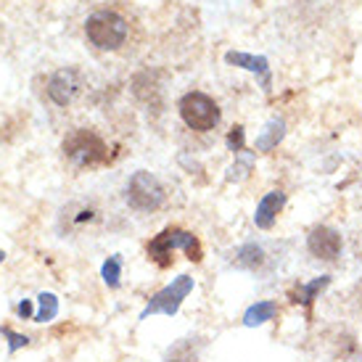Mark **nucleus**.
Masks as SVG:
<instances>
[{
  "mask_svg": "<svg viewBox=\"0 0 362 362\" xmlns=\"http://www.w3.org/2000/svg\"><path fill=\"white\" fill-rule=\"evenodd\" d=\"M61 148H64V156L74 164V167H80V170H90V167H101L109 161V146L103 143V138L98 132L88 130V127H77V130H71L64 143H61Z\"/></svg>",
  "mask_w": 362,
  "mask_h": 362,
  "instance_id": "f257e3e1",
  "label": "nucleus"
},
{
  "mask_svg": "<svg viewBox=\"0 0 362 362\" xmlns=\"http://www.w3.org/2000/svg\"><path fill=\"white\" fill-rule=\"evenodd\" d=\"M127 32H130V24L117 11H95L85 21L88 40L101 51H117L122 42L127 40Z\"/></svg>",
  "mask_w": 362,
  "mask_h": 362,
  "instance_id": "f03ea898",
  "label": "nucleus"
},
{
  "mask_svg": "<svg viewBox=\"0 0 362 362\" xmlns=\"http://www.w3.org/2000/svg\"><path fill=\"white\" fill-rule=\"evenodd\" d=\"M175 249H182L191 262H202V243H199V238L193 233L182 230V228H167L159 235H153V241L148 243V257L159 267H167L172 262L170 257Z\"/></svg>",
  "mask_w": 362,
  "mask_h": 362,
  "instance_id": "7ed1b4c3",
  "label": "nucleus"
},
{
  "mask_svg": "<svg viewBox=\"0 0 362 362\" xmlns=\"http://www.w3.org/2000/svg\"><path fill=\"white\" fill-rule=\"evenodd\" d=\"M177 109H180L182 122L196 132L214 130V127L220 124V117H222L217 101L202 90L185 93V95L180 98V103H177Z\"/></svg>",
  "mask_w": 362,
  "mask_h": 362,
  "instance_id": "20e7f679",
  "label": "nucleus"
},
{
  "mask_svg": "<svg viewBox=\"0 0 362 362\" xmlns=\"http://www.w3.org/2000/svg\"><path fill=\"white\" fill-rule=\"evenodd\" d=\"M167 199V191L151 172H135L127 182V204L135 211H156Z\"/></svg>",
  "mask_w": 362,
  "mask_h": 362,
  "instance_id": "39448f33",
  "label": "nucleus"
},
{
  "mask_svg": "<svg viewBox=\"0 0 362 362\" xmlns=\"http://www.w3.org/2000/svg\"><path fill=\"white\" fill-rule=\"evenodd\" d=\"M193 291V278L191 275H180V278H175L170 286H164L161 291H156L148 299L146 304V310L141 312V320H148L151 315H177L180 310L182 299H188V293Z\"/></svg>",
  "mask_w": 362,
  "mask_h": 362,
  "instance_id": "423d86ee",
  "label": "nucleus"
},
{
  "mask_svg": "<svg viewBox=\"0 0 362 362\" xmlns=\"http://www.w3.org/2000/svg\"><path fill=\"white\" fill-rule=\"evenodd\" d=\"M307 249H310V254L315 259L336 262L341 257V249H344L341 233L336 230V228H331V225H317L307 235Z\"/></svg>",
  "mask_w": 362,
  "mask_h": 362,
  "instance_id": "0eeeda50",
  "label": "nucleus"
},
{
  "mask_svg": "<svg viewBox=\"0 0 362 362\" xmlns=\"http://www.w3.org/2000/svg\"><path fill=\"white\" fill-rule=\"evenodd\" d=\"M82 90V77L77 69H61L56 71L48 82V98L56 106H69Z\"/></svg>",
  "mask_w": 362,
  "mask_h": 362,
  "instance_id": "6e6552de",
  "label": "nucleus"
},
{
  "mask_svg": "<svg viewBox=\"0 0 362 362\" xmlns=\"http://www.w3.org/2000/svg\"><path fill=\"white\" fill-rule=\"evenodd\" d=\"M286 206V193L283 191H270L259 204H257V211H254V222H257V228L262 230H270L275 220H278V214L283 211Z\"/></svg>",
  "mask_w": 362,
  "mask_h": 362,
  "instance_id": "1a4fd4ad",
  "label": "nucleus"
},
{
  "mask_svg": "<svg viewBox=\"0 0 362 362\" xmlns=\"http://www.w3.org/2000/svg\"><path fill=\"white\" fill-rule=\"evenodd\" d=\"M278 317V302H257L252 304L246 315H243V325L246 328H257V325H264V322H270Z\"/></svg>",
  "mask_w": 362,
  "mask_h": 362,
  "instance_id": "9d476101",
  "label": "nucleus"
},
{
  "mask_svg": "<svg viewBox=\"0 0 362 362\" xmlns=\"http://www.w3.org/2000/svg\"><path fill=\"white\" fill-rule=\"evenodd\" d=\"M225 61H228V64H235V66H243V69L254 71V74H262L264 90H270V69H267V61L264 59H254L249 53H228Z\"/></svg>",
  "mask_w": 362,
  "mask_h": 362,
  "instance_id": "9b49d317",
  "label": "nucleus"
},
{
  "mask_svg": "<svg viewBox=\"0 0 362 362\" xmlns=\"http://www.w3.org/2000/svg\"><path fill=\"white\" fill-rule=\"evenodd\" d=\"M202 349V339H180V341L172 346L164 362H196Z\"/></svg>",
  "mask_w": 362,
  "mask_h": 362,
  "instance_id": "f8f14e48",
  "label": "nucleus"
},
{
  "mask_svg": "<svg viewBox=\"0 0 362 362\" xmlns=\"http://www.w3.org/2000/svg\"><path fill=\"white\" fill-rule=\"evenodd\" d=\"M235 264L243 267V270H262L264 264V249L257 246V243H246L235 252Z\"/></svg>",
  "mask_w": 362,
  "mask_h": 362,
  "instance_id": "ddd939ff",
  "label": "nucleus"
},
{
  "mask_svg": "<svg viewBox=\"0 0 362 362\" xmlns=\"http://www.w3.org/2000/svg\"><path fill=\"white\" fill-rule=\"evenodd\" d=\"M283 135H286V122L272 119L270 124H267V130L257 138V151H272V148L283 141Z\"/></svg>",
  "mask_w": 362,
  "mask_h": 362,
  "instance_id": "4468645a",
  "label": "nucleus"
},
{
  "mask_svg": "<svg viewBox=\"0 0 362 362\" xmlns=\"http://www.w3.org/2000/svg\"><path fill=\"white\" fill-rule=\"evenodd\" d=\"M328 286H331V278H328V275H320V278H315V281L307 283V286H299V291H296V299H293V302L304 304V307L310 310L312 302L317 299V293H322Z\"/></svg>",
  "mask_w": 362,
  "mask_h": 362,
  "instance_id": "2eb2a0df",
  "label": "nucleus"
},
{
  "mask_svg": "<svg viewBox=\"0 0 362 362\" xmlns=\"http://www.w3.org/2000/svg\"><path fill=\"white\" fill-rule=\"evenodd\" d=\"M37 302H40V310H37V315L32 317L35 322H48L59 315V299H56V293L42 291L40 296H37Z\"/></svg>",
  "mask_w": 362,
  "mask_h": 362,
  "instance_id": "dca6fc26",
  "label": "nucleus"
},
{
  "mask_svg": "<svg viewBox=\"0 0 362 362\" xmlns=\"http://www.w3.org/2000/svg\"><path fill=\"white\" fill-rule=\"evenodd\" d=\"M119 275H122V259L119 257H109L101 267L103 283H106L109 288H117V286H119Z\"/></svg>",
  "mask_w": 362,
  "mask_h": 362,
  "instance_id": "f3484780",
  "label": "nucleus"
},
{
  "mask_svg": "<svg viewBox=\"0 0 362 362\" xmlns=\"http://www.w3.org/2000/svg\"><path fill=\"white\" fill-rule=\"evenodd\" d=\"M0 333H3L6 339H8V352L11 354L19 352L21 346H30V339H27V336H21V333H13L8 328V325H3V328H0Z\"/></svg>",
  "mask_w": 362,
  "mask_h": 362,
  "instance_id": "a211bd4d",
  "label": "nucleus"
},
{
  "mask_svg": "<svg viewBox=\"0 0 362 362\" xmlns=\"http://www.w3.org/2000/svg\"><path fill=\"white\" fill-rule=\"evenodd\" d=\"M228 148L233 153L243 151V127H233L230 135H228Z\"/></svg>",
  "mask_w": 362,
  "mask_h": 362,
  "instance_id": "6ab92c4d",
  "label": "nucleus"
},
{
  "mask_svg": "<svg viewBox=\"0 0 362 362\" xmlns=\"http://www.w3.org/2000/svg\"><path fill=\"white\" fill-rule=\"evenodd\" d=\"M16 315H19V317H24V320L35 317V315H32V302H30V299H24V302L16 304Z\"/></svg>",
  "mask_w": 362,
  "mask_h": 362,
  "instance_id": "aec40b11",
  "label": "nucleus"
},
{
  "mask_svg": "<svg viewBox=\"0 0 362 362\" xmlns=\"http://www.w3.org/2000/svg\"><path fill=\"white\" fill-rule=\"evenodd\" d=\"M3 259H6V254H3V249H0V264H3Z\"/></svg>",
  "mask_w": 362,
  "mask_h": 362,
  "instance_id": "412c9836",
  "label": "nucleus"
}]
</instances>
